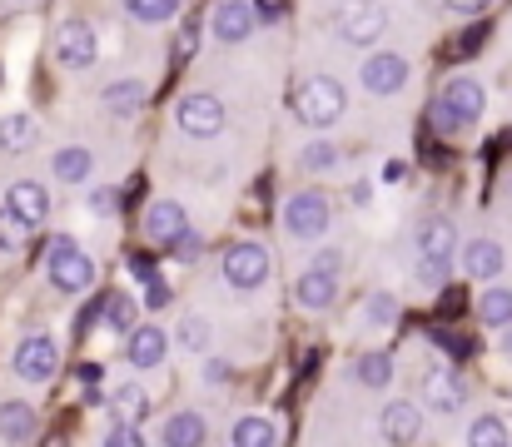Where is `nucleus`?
I'll return each mask as SVG.
<instances>
[{"label": "nucleus", "mask_w": 512, "mask_h": 447, "mask_svg": "<svg viewBox=\"0 0 512 447\" xmlns=\"http://www.w3.org/2000/svg\"><path fill=\"white\" fill-rule=\"evenodd\" d=\"M294 110H299V120H304L309 130H329V125L343 120L348 95H343V85L334 75H309V80L294 90Z\"/></svg>", "instance_id": "obj_1"}, {"label": "nucleus", "mask_w": 512, "mask_h": 447, "mask_svg": "<svg viewBox=\"0 0 512 447\" xmlns=\"http://www.w3.org/2000/svg\"><path fill=\"white\" fill-rule=\"evenodd\" d=\"M45 279H50V289H60V294H85V289L95 284V264H90V254H85L70 234H60V239H50Z\"/></svg>", "instance_id": "obj_2"}, {"label": "nucleus", "mask_w": 512, "mask_h": 447, "mask_svg": "<svg viewBox=\"0 0 512 447\" xmlns=\"http://www.w3.org/2000/svg\"><path fill=\"white\" fill-rule=\"evenodd\" d=\"M269 274H274V259H269V249H264V244L239 239V244H229V249H224V284H229V289L254 294V289H264V284H269Z\"/></svg>", "instance_id": "obj_3"}, {"label": "nucleus", "mask_w": 512, "mask_h": 447, "mask_svg": "<svg viewBox=\"0 0 512 447\" xmlns=\"http://www.w3.org/2000/svg\"><path fill=\"white\" fill-rule=\"evenodd\" d=\"M10 373H15L20 383H30V388L50 383V378L60 373V343H55L50 333L20 338V343H15V358H10Z\"/></svg>", "instance_id": "obj_4"}, {"label": "nucleus", "mask_w": 512, "mask_h": 447, "mask_svg": "<svg viewBox=\"0 0 512 447\" xmlns=\"http://www.w3.org/2000/svg\"><path fill=\"white\" fill-rule=\"evenodd\" d=\"M174 125H179L189 140H214V135L224 130V105H219V95H204V90L184 95V100L174 105Z\"/></svg>", "instance_id": "obj_5"}, {"label": "nucleus", "mask_w": 512, "mask_h": 447, "mask_svg": "<svg viewBox=\"0 0 512 447\" xmlns=\"http://www.w3.org/2000/svg\"><path fill=\"white\" fill-rule=\"evenodd\" d=\"M329 219H334V209H329V194H319V189H299L284 204V229L294 239H319L329 229Z\"/></svg>", "instance_id": "obj_6"}, {"label": "nucleus", "mask_w": 512, "mask_h": 447, "mask_svg": "<svg viewBox=\"0 0 512 447\" xmlns=\"http://www.w3.org/2000/svg\"><path fill=\"white\" fill-rule=\"evenodd\" d=\"M418 433H423V408H418V403L388 398V403L378 408V438H383V447H413Z\"/></svg>", "instance_id": "obj_7"}, {"label": "nucleus", "mask_w": 512, "mask_h": 447, "mask_svg": "<svg viewBox=\"0 0 512 447\" xmlns=\"http://www.w3.org/2000/svg\"><path fill=\"white\" fill-rule=\"evenodd\" d=\"M55 60H60L65 70H90V65L100 60L95 30H90L85 20H65V25L55 30Z\"/></svg>", "instance_id": "obj_8"}, {"label": "nucleus", "mask_w": 512, "mask_h": 447, "mask_svg": "<svg viewBox=\"0 0 512 447\" xmlns=\"http://www.w3.org/2000/svg\"><path fill=\"white\" fill-rule=\"evenodd\" d=\"M438 105L453 115V125H458V130H468L473 120H483V110H488V90H483L473 75H458V80H448V85H443Z\"/></svg>", "instance_id": "obj_9"}, {"label": "nucleus", "mask_w": 512, "mask_h": 447, "mask_svg": "<svg viewBox=\"0 0 512 447\" xmlns=\"http://www.w3.org/2000/svg\"><path fill=\"white\" fill-rule=\"evenodd\" d=\"M383 30H388V10L383 5H373V0H353V5H343V20H339V35L348 45H378L383 40Z\"/></svg>", "instance_id": "obj_10"}, {"label": "nucleus", "mask_w": 512, "mask_h": 447, "mask_svg": "<svg viewBox=\"0 0 512 447\" xmlns=\"http://www.w3.org/2000/svg\"><path fill=\"white\" fill-rule=\"evenodd\" d=\"M408 85V60L393 55V50H378L363 60V90L368 95H398Z\"/></svg>", "instance_id": "obj_11"}, {"label": "nucleus", "mask_w": 512, "mask_h": 447, "mask_svg": "<svg viewBox=\"0 0 512 447\" xmlns=\"http://www.w3.org/2000/svg\"><path fill=\"white\" fill-rule=\"evenodd\" d=\"M5 214H15L25 229H40L45 214H50V194H45V184H35V179H15V184L5 189Z\"/></svg>", "instance_id": "obj_12"}, {"label": "nucleus", "mask_w": 512, "mask_h": 447, "mask_svg": "<svg viewBox=\"0 0 512 447\" xmlns=\"http://www.w3.org/2000/svg\"><path fill=\"white\" fill-rule=\"evenodd\" d=\"M125 358H130V368H160L170 358V333L160 323H135L125 338Z\"/></svg>", "instance_id": "obj_13"}, {"label": "nucleus", "mask_w": 512, "mask_h": 447, "mask_svg": "<svg viewBox=\"0 0 512 447\" xmlns=\"http://www.w3.org/2000/svg\"><path fill=\"white\" fill-rule=\"evenodd\" d=\"M209 30L219 45H244L254 35V5L249 0H219L209 15Z\"/></svg>", "instance_id": "obj_14"}, {"label": "nucleus", "mask_w": 512, "mask_h": 447, "mask_svg": "<svg viewBox=\"0 0 512 447\" xmlns=\"http://www.w3.org/2000/svg\"><path fill=\"white\" fill-rule=\"evenodd\" d=\"M458 249H463V244H458L453 219L433 214V219H423V224H418V259H428V264H453V254H458Z\"/></svg>", "instance_id": "obj_15"}, {"label": "nucleus", "mask_w": 512, "mask_h": 447, "mask_svg": "<svg viewBox=\"0 0 512 447\" xmlns=\"http://www.w3.org/2000/svg\"><path fill=\"white\" fill-rule=\"evenodd\" d=\"M339 289H343V274H319V269H304L299 284H294V303L304 313H324L339 303Z\"/></svg>", "instance_id": "obj_16"}, {"label": "nucleus", "mask_w": 512, "mask_h": 447, "mask_svg": "<svg viewBox=\"0 0 512 447\" xmlns=\"http://www.w3.org/2000/svg\"><path fill=\"white\" fill-rule=\"evenodd\" d=\"M503 264H508V249L498 244V239H468V249H463V274L468 279H498L503 274Z\"/></svg>", "instance_id": "obj_17"}, {"label": "nucleus", "mask_w": 512, "mask_h": 447, "mask_svg": "<svg viewBox=\"0 0 512 447\" xmlns=\"http://www.w3.org/2000/svg\"><path fill=\"white\" fill-rule=\"evenodd\" d=\"M423 388H428V408L433 413H458L463 403H468V383L458 378V373H448V368H433L428 378H423Z\"/></svg>", "instance_id": "obj_18"}, {"label": "nucleus", "mask_w": 512, "mask_h": 447, "mask_svg": "<svg viewBox=\"0 0 512 447\" xmlns=\"http://www.w3.org/2000/svg\"><path fill=\"white\" fill-rule=\"evenodd\" d=\"M184 229H189V214H184L174 199L150 204V214H145V239H150V244H165V249H170Z\"/></svg>", "instance_id": "obj_19"}, {"label": "nucleus", "mask_w": 512, "mask_h": 447, "mask_svg": "<svg viewBox=\"0 0 512 447\" xmlns=\"http://www.w3.org/2000/svg\"><path fill=\"white\" fill-rule=\"evenodd\" d=\"M204 438H209V423L194 408L165 418V428H160V447H204Z\"/></svg>", "instance_id": "obj_20"}, {"label": "nucleus", "mask_w": 512, "mask_h": 447, "mask_svg": "<svg viewBox=\"0 0 512 447\" xmlns=\"http://www.w3.org/2000/svg\"><path fill=\"white\" fill-rule=\"evenodd\" d=\"M35 423L40 418H35V408L25 398H5L0 403V438L5 443H30L35 438Z\"/></svg>", "instance_id": "obj_21"}, {"label": "nucleus", "mask_w": 512, "mask_h": 447, "mask_svg": "<svg viewBox=\"0 0 512 447\" xmlns=\"http://www.w3.org/2000/svg\"><path fill=\"white\" fill-rule=\"evenodd\" d=\"M105 110L110 115H120V120H130V115H140L145 110V100H150V85H140V80H115V85H105Z\"/></svg>", "instance_id": "obj_22"}, {"label": "nucleus", "mask_w": 512, "mask_h": 447, "mask_svg": "<svg viewBox=\"0 0 512 447\" xmlns=\"http://www.w3.org/2000/svg\"><path fill=\"white\" fill-rule=\"evenodd\" d=\"M50 169H55L60 184H85V179L95 174V154H90L85 145H65V149H55Z\"/></svg>", "instance_id": "obj_23"}, {"label": "nucleus", "mask_w": 512, "mask_h": 447, "mask_svg": "<svg viewBox=\"0 0 512 447\" xmlns=\"http://www.w3.org/2000/svg\"><path fill=\"white\" fill-rule=\"evenodd\" d=\"M110 413H115V423H140L145 413H150V393H145V383H120V388H110Z\"/></svg>", "instance_id": "obj_24"}, {"label": "nucleus", "mask_w": 512, "mask_h": 447, "mask_svg": "<svg viewBox=\"0 0 512 447\" xmlns=\"http://www.w3.org/2000/svg\"><path fill=\"white\" fill-rule=\"evenodd\" d=\"M348 378L358 388H388L393 383V358L388 353H358L353 368H348Z\"/></svg>", "instance_id": "obj_25"}, {"label": "nucleus", "mask_w": 512, "mask_h": 447, "mask_svg": "<svg viewBox=\"0 0 512 447\" xmlns=\"http://www.w3.org/2000/svg\"><path fill=\"white\" fill-rule=\"evenodd\" d=\"M229 443L234 447H279V428H274V418L249 413V418H239V423H234Z\"/></svg>", "instance_id": "obj_26"}, {"label": "nucleus", "mask_w": 512, "mask_h": 447, "mask_svg": "<svg viewBox=\"0 0 512 447\" xmlns=\"http://www.w3.org/2000/svg\"><path fill=\"white\" fill-rule=\"evenodd\" d=\"M35 140H40V130H35L30 115H5V120H0V149H5V154H25Z\"/></svg>", "instance_id": "obj_27"}, {"label": "nucleus", "mask_w": 512, "mask_h": 447, "mask_svg": "<svg viewBox=\"0 0 512 447\" xmlns=\"http://www.w3.org/2000/svg\"><path fill=\"white\" fill-rule=\"evenodd\" d=\"M478 318H483L488 328H508L512 323V289L508 284H498V289H488V294L478 298Z\"/></svg>", "instance_id": "obj_28"}, {"label": "nucleus", "mask_w": 512, "mask_h": 447, "mask_svg": "<svg viewBox=\"0 0 512 447\" xmlns=\"http://www.w3.org/2000/svg\"><path fill=\"white\" fill-rule=\"evenodd\" d=\"M468 447H512L508 423H503V418H493V413L473 418V428H468Z\"/></svg>", "instance_id": "obj_29"}, {"label": "nucleus", "mask_w": 512, "mask_h": 447, "mask_svg": "<svg viewBox=\"0 0 512 447\" xmlns=\"http://www.w3.org/2000/svg\"><path fill=\"white\" fill-rule=\"evenodd\" d=\"M100 318H105V328L110 333H130L135 328V298L130 294H110L100 303Z\"/></svg>", "instance_id": "obj_30"}, {"label": "nucleus", "mask_w": 512, "mask_h": 447, "mask_svg": "<svg viewBox=\"0 0 512 447\" xmlns=\"http://www.w3.org/2000/svg\"><path fill=\"white\" fill-rule=\"evenodd\" d=\"M125 10L140 20V25H165L179 15V0H125Z\"/></svg>", "instance_id": "obj_31"}, {"label": "nucleus", "mask_w": 512, "mask_h": 447, "mask_svg": "<svg viewBox=\"0 0 512 447\" xmlns=\"http://www.w3.org/2000/svg\"><path fill=\"white\" fill-rule=\"evenodd\" d=\"M363 318H368V328H373V333L393 328V323H398V298L393 294H373L368 303H363Z\"/></svg>", "instance_id": "obj_32"}, {"label": "nucleus", "mask_w": 512, "mask_h": 447, "mask_svg": "<svg viewBox=\"0 0 512 447\" xmlns=\"http://www.w3.org/2000/svg\"><path fill=\"white\" fill-rule=\"evenodd\" d=\"M174 343H179L184 353H204V348H209V323H204L199 313H189V318L174 328Z\"/></svg>", "instance_id": "obj_33"}, {"label": "nucleus", "mask_w": 512, "mask_h": 447, "mask_svg": "<svg viewBox=\"0 0 512 447\" xmlns=\"http://www.w3.org/2000/svg\"><path fill=\"white\" fill-rule=\"evenodd\" d=\"M25 234H30V229H25L15 214H5V209H0V254H20Z\"/></svg>", "instance_id": "obj_34"}, {"label": "nucleus", "mask_w": 512, "mask_h": 447, "mask_svg": "<svg viewBox=\"0 0 512 447\" xmlns=\"http://www.w3.org/2000/svg\"><path fill=\"white\" fill-rule=\"evenodd\" d=\"M299 164H304V169H334V164H339V149L329 145V140H314V145H304Z\"/></svg>", "instance_id": "obj_35"}, {"label": "nucleus", "mask_w": 512, "mask_h": 447, "mask_svg": "<svg viewBox=\"0 0 512 447\" xmlns=\"http://www.w3.org/2000/svg\"><path fill=\"white\" fill-rule=\"evenodd\" d=\"M309 269H319V274H343V269H348V254L329 244V249H319V254L309 259Z\"/></svg>", "instance_id": "obj_36"}, {"label": "nucleus", "mask_w": 512, "mask_h": 447, "mask_svg": "<svg viewBox=\"0 0 512 447\" xmlns=\"http://www.w3.org/2000/svg\"><path fill=\"white\" fill-rule=\"evenodd\" d=\"M100 447H150L145 443V433L140 428H130V423H115L110 433H105V443Z\"/></svg>", "instance_id": "obj_37"}, {"label": "nucleus", "mask_w": 512, "mask_h": 447, "mask_svg": "<svg viewBox=\"0 0 512 447\" xmlns=\"http://www.w3.org/2000/svg\"><path fill=\"white\" fill-rule=\"evenodd\" d=\"M90 214H100V219L120 214V189H95L90 194Z\"/></svg>", "instance_id": "obj_38"}, {"label": "nucleus", "mask_w": 512, "mask_h": 447, "mask_svg": "<svg viewBox=\"0 0 512 447\" xmlns=\"http://www.w3.org/2000/svg\"><path fill=\"white\" fill-rule=\"evenodd\" d=\"M170 249H174V254H179V259H184V264H189V259H199V254H204V239H199L194 229H184V234L174 239Z\"/></svg>", "instance_id": "obj_39"}, {"label": "nucleus", "mask_w": 512, "mask_h": 447, "mask_svg": "<svg viewBox=\"0 0 512 447\" xmlns=\"http://www.w3.org/2000/svg\"><path fill=\"white\" fill-rule=\"evenodd\" d=\"M483 40H488V25H473V30H468V35H463V40L448 50V55H478V45H483Z\"/></svg>", "instance_id": "obj_40"}, {"label": "nucleus", "mask_w": 512, "mask_h": 447, "mask_svg": "<svg viewBox=\"0 0 512 447\" xmlns=\"http://www.w3.org/2000/svg\"><path fill=\"white\" fill-rule=\"evenodd\" d=\"M443 5H448V10H453V15H468V20H483V15H488V5H493V0H443Z\"/></svg>", "instance_id": "obj_41"}, {"label": "nucleus", "mask_w": 512, "mask_h": 447, "mask_svg": "<svg viewBox=\"0 0 512 447\" xmlns=\"http://www.w3.org/2000/svg\"><path fill=\"white\" fill-rule=\"evenodd\" d=\"M170 284H165V279H160V274H155V279H150V284H145V303H150V308H165V303H170Z\"/></svg>", "instance_id": "obj_42"}, {"label": "nucleus", "mask_w": 512, "mask_h": 447, "mask_svg": "<svg viewBox=\"0 0 512 447\" xmlns=\"http://www.w3.org/2000/svg\"><path fill=\"white\" fill-rule=\"evenodd\" d=\"M194 45H199V30H194V25H184V30H179V40H174V55H179V60H189V55H194Z\"/></svg>", "instance_id": "obj_43"}, {"label": "nucleus", "mask_w": 512, "mask_h": 447, "mask_svg": "<svg viewBox=\"0 0 512 447\" xmlns=\"http://www.w3.org/2000/svg\"><path fill=\"white\" fill-rule=\"evenodd\" d=\"M130 269L140 274V284H150V279L160 274V269H155V259H145V254H135V259H130Z\"/></svg>", "instance_id": "obj_44"}, {"label": "nucleus", "mask_w": 512, "mask_h": 447, "mask_svg": "<svg viewBox=\"0 0 512 447\" xmlns=\"http://www.w3.org/2000/svg\"><path fill=\"white\" fill-rule=\"evenodd\" d=\"M224 378H229V363L224 358H209L204 363V383H224Z\"/></svg>", "instance_id": "obj_45"}, {"label": "nucleus", "mask_w": 512, "mask_h": 447, "mask_svg": "<svg viewBox=\"0 0 512 447\" xmlns=\"http://www.w3.org/2000/svg\"><path fill=\"white\" fill-rule=\"evenodd\" d=\"M378 179H383V184H398V179H403V164H398V159H388V164L378 169Z\"/></svg>", "instance_id": "obj_46"}, {"label": "nucleus", "mask_w": 512, "mask_h": 447, "mask_svg": "<svg viewBox=\"0 0 512 447\" xmlns=\"http://www.w3.org/2000/svg\"><path fill=\"white\" fill-rule=\"evenodd\" d=\"M503 353H512V323L503 328Z\"/></svg>", "instance_id": "obj_47"}, {"label": "nucleus", "mask_w": 512, "mask_h": 447, "mask_svg": "<svg viewBox=\"0 0 512 447\" xmlns=\"http://www.w3.org/2000/svg\"><path fill=\"white\" fill-rule=\"evenodd\" d=\"M50 447H60V443H50Z\"/></svg>", "instance_id": "obj_48"}]
</instances>
